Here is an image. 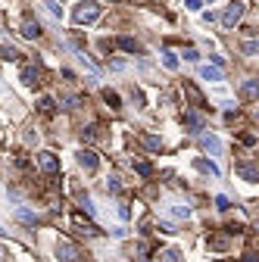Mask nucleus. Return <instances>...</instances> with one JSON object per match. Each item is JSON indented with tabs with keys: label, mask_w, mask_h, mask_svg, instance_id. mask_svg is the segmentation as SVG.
Returning <instances> with one entry per match:
<instances>
[{
	"label": "nucleus",
	"mask_w": 259,
	"mask_h": 262,
	"mask_svg": "<svg viewBox=\"0 0 259 262\" xmlns=\"http://www.w3.org/2000/svg\"><path fill=\"white\" fill-rule=\"evenodd\" d=\"M241 144L244 147H253L256 144V134H241Z\"/></svg>",
	"instance_id": "34"
},
{
	"label": "nucleus",
	"mask_w": 259,
	"mask_h": 262,
	"mask_svg": "<svg viewBox=\"0 0 259 262\" xmlns=\"http://www.w3.org/2000/svg\"><path fill=\"white\" fill-rule=\"evenodd\" d=\"M184 94H187V100H191V106H197V110H206V100H203V94L197 91L194 81H184Z\"/></svg>",
	"instance_id": "4"
},
{
	"label": "nucleus",
	"mask_w": 259,
	"mask_h": 262,
	"mask_svg": "<svg viewBox=\"0 0 259 262\" xmlns=\"http://www.w3.org/2000/svg\"><path fill=\"white\" fill-rule=\"evenodd\" d=\"M194 165H197V169L203 172V175H213V178H219V165H216L213 159H203V156H200V159H194Z\"/></svg>",
	"instance_id": "10"
},
{
	"label": "nucleus",
	"mask_w": 259,
	"mask_h": 262,
	"mask_svg": "<svg viewBox=\"0 0 259 262\" xmlns=\"http://www.w3.org/2000/svg\"><path fill=\"white\" fill-rule=\"evenodd\" d=\"M100 13H103V6L97 3V0H81V3L75 6L72 19H75V25H91L94 19H100Z\"/></svg>",
	"instance_id": "1"
},
{
	"label": "nucleus",
	"mask_w": 259,
	"mask_h": 262,
	"mask_svg": "<svg viewBox=\"0 0 259 262\" xmlns=\"http://www.w3.org/2000/svg\"><path fill=\"white\" fill-rule=\"evenodd\" d=\"M103 100H107V103L113 106V110H119V106H122V100H119V94H113V91H103Z\"/></svg>",
	"instance_id": "23"
},
{
	"label": "nucleus",
	"mask_w": 259,
	"mask_h": 262,
	"mask_svg": "<svg viewBox=\"0 0 259 262\" xmlns=\"http://www.w3.org/2000/svg\"><path fill=\"white\" fill-rule=\"evenodd\" d=\"M78 103H81V97H78V94H66V97L60 100V106H63V110H75Z\"/></svg>",
	"instance_id": "20"
},
{
	"label": "nucleus",
	"mask_w": 259,
	"mask_h": 262,
	"mask_svg": "<svg viewBox=\"0 0 259 262\" xmlns=\"http://www.w3.org/2000/svg\"><path fill=\"white\" fill-rule=\"evenodd\" d=\"M128 216H131V212H128V206H125V203H119V219H128Z\"/></svg>",
	"instance_id": "39"
},
{
	"label": "nucleus",
	"mask_w": 259,
	"mask_h": 262,
	"mask_svg": "<svg viewBox=\"0 0 259 262\" xmlns=\"http://www.w3.org/2000/svg\"><path fill=\"white\" fill-rule=\"evenodd\" d=\"M244 9H247V3H244V0H234V3H228V9L222 13V25H225V28H234V25L241 22Z\"/></svg>",
	"instance_id": "2"
},
{
	"label": "nucleus",
	"mask_w": 259,
	"mask_h": 262,
	"mask_svg": "<svg viewBox=\"0 0 259 262\" xmlns=\"http://www.w3.org/2000/svg\"><path fill=\"white\" fill-rule=\"evenodd\" d=\"M184 6L191 9V13H200V9H203V0H184Z\"/></svg>",
	"instance_id": "30"
},
{
	"label": "nucleus",
	"mask_w": 259,
	"mask_h": 262,
	"mask_svg": "<svg viewBox=\"0 0 259 262\" xmlns=\"http://www.w3.org/2000/svg\"><path fill=\"white\" fill-rule=\"evenodd\" d=\"M241 91H244V97H247V100H253V97H256V94H259V85H256V81H253V78H247Z\"/></svg>",
	"instance_id": "17"
},
{
	"label": "nucleus",
	"mask_w": 259,
	"mask_h": 262,
	"mask_svg": "<svg viewBox=\"0 0 259 262\" xmlns=\"http://www.w3.org/2000/svg\"><path fill=\"white\" fill-rule=\"evenodd\" d=\"M184 125L194 131V134H200L203 131V116H200L197 110H184Z\"/></svg>",
	"instance_id": "7"
},
{
	"label": "nucleus",
	"mask_w": 259,
	"mask_h": 262,
	"mask_svg": "<svg viewBox=\"0 0 259 262\" xmlns=\"http://www.w3.org/2000/svg\"><path fill=\"white\" fill-rule=\"evenodd\" d=\"M131 97H134L137 106H144V94H140V91H131Z\"/></svg>",
	"instance_id": "38"
},
{
	"label": "nucleus",
	"mask_w": 259,
	"mask_h": 262,
	"mask_svg": "<svg viewBox=\"0 0 259 262\" xmlns=\"http://www.w3.org/2000/svg\"><path fill=\"white\" fill-rule=\"evenodd\" d=\"M78 203H81V209H85L88 216H94V203H91V197H88V194H81V197H78Z\"/></svg>",
	"instance_id": "29"
},
{
	"label": "nucleus",
	"mask_w": 259,
	"mask_h": 262,
	"mask_svg": "<svg viewBox=\"0 0 259 262\" xmlns=\"http://www.w3.org/2000/svg\"><path fill=\"white\" fill-rule=\"evenodd\" d=\"M216 206H219L222 212H225V209H231V200H228V197H222V194H219V197H216Z\"/></svg>",
	"instance_id": "31"
},
{
	"label": "nucleus",
	"mask_w": 259,
	"mask_h": 262,
	"mask_svg": "<svg viewBox=\"0 0 259 262\" xmlns=\"http://www.w3.org/2000/svg\"><path fill=\"white\" fill-rule=\"evenodd\" d=\"M244 262H259V256H256V253H247V256H244Z\"/></svg>",
	"instance_id": "40"
},
{
	"label": "nucleus",
	"mask_w": 259,
	"mask_h": 262,
	"mask_svg": "<svg viewBox=\"0 0 259 262\" xmlns=\"http://www.w3.org/2000/svg\"><path fill=\"white\" fill-rule=\"evenodd\" d=\"M75 225H78V228H85L81 234H97V225H94V222H85L81 216H75Z\"/></svg>",
	"instance_id": "21"
},
{
	"label": "nucleus",
	"mask_w": 259,
	"mask_h": 262,
	"mask_svg": "<svg viewBox=\"0 0 259 262\" xmlns=\"http://www.w3.org/2000/svg\"><path fill=\"white\" fill-rule=\"evenodd\" d=\"M159 231H162V234H175V225H169V222H159Z\"/></svg>",
	"instance_id": "36"
},
{
	"label": "nucleus",
	"mask_w": 259,
	"mask_h": 262,
	"mask_svg": "<svg viewBox=\"0 0 259 262\" xmlns=\"http://www.w3.org/2000/svg\"><path fill=\"white\" fill-rule=\"evenodd\" d=\"M169 212L175 219H187L191 216V206H181V203H169Z\"/></svg>",
	"instance_id": "18"
},
{
	"label": "nucleus",
	"mask_w": 259,
	"mask_h": 262,
	"mask_svg": "<svg viewBox=\"0 0 259 262\" xmlns=\"http://www.w3.org/2000/svg\"><path fill=\"white\" fill-rule=\"evenodd\" d=\"M119 190H122L119 178H116V175H110V178H107V194H119Z\"/></svg>",
	"instance_id": "24"
},
{
	"label": "nucleus",
	"mask_w": 259,
	"mask_h": 262,
	"mask_svg": "<svg viewBox=\"0 0 259 262\" xmlns=\"http://www.w3.org/2000/svg\"><path fill=\"white\" fill-rule=\"evenodd\" d=\"M97 153H94V150H78V165H81V169H85V172H94V169H97Z\"/></svg>",
	"instance_id": "6"
},
{
	"label": "nucleus",
	"mask_w": 259,
	"mask_h": 262,
	"mask_svg": "<svg viewBox=\"0 0 259 262\" xmlns=\"http://www.w3.org/2000/svg\"><path fill=\"white\" fill-rule=\"evenodd\" d=\"M156 262H184V256L175 247H169V250H159L156 253Z\"/></svg>",
	"instance_id": "11"
},
{
	"label": "nucleus",
	"mask_w": 259,
	"mask_h": 262,
	"mask_svg": "<svg viewBox=\"0 0 259 262\" xmlns=\"http://www.w3.org/2000/svg\"><path fill=\"white\" fill-rule=\"evenodd\" d=\"M256 50H259V44H256V41H247V44H244V53H247V56H253Z\"/></svg>",
	"instance_id": "33"
},
{
	"label": "nucleus",
	"mask_w": 259,
	"mask_h": 262,
	"mask_svg": "<svg viewBox=\"0 0 259 262\" xmlns=\"http://www.w3.org/2000/svg\"><path fill=\"white\" fill-rule=\"evenodd\" d=\"M44 9H47V13H50L53 19H63V6L56 3V0H44Z\"/></svg>",
	"instance_id": "19"
},
{
	"label": "nucleus",
	"mask_w": 259,
	"mask_h": 262,
	"mask_svg": "<svg viewBox=\"0 0 259 262\" xmlns=\"http://www.w3.org/2000/svg\"><path fill=\"white\" fill-rule=\"evenodd\" d=\"M144 147H147V150H159V147H162V140H159V137H153V134H144Z\"/></svg>",
	"instance_id": "26"
},
{
	"label": "nucleus",
	"mask_w": 259,
	"mask_h": 262,
	"mask_svg": "<svg viewBox=\"0 0 259 262\" xmlns=\"http://www.w3.org/2000/svg\"><path fill=\"white\" fill-rule=\"evenodd\" d=\"M38 162H41V169H44L47 175H56V172H60V162H56V156H53V153H41V156H38Z\"/></svg>",
	"instance_id": "8"
},
{
	"label": "nucleus",
	"mask_w": 259,
	"mask_h": 262,
	"mask_svg": "<svg viewBox=\"0 0 259 262\" xmlns=\"http://www.w3.org/2000/svg\"><path fill=\"white\" fill-rule=\"evenodd\" d=\"M110 234H113V237H125V234H128V231H125V228H122V225H116V228H113V231H110Z\"/></svg>",
	"instance_id": "37"
},
{
	"label": "nucleus",
	"mask_w": 259,
	"mask_h": 262,
	"mask_svg": "<svg viewBox=\"0 0 259 262\" xmlns=\"http://www.w3.org/2000/svg\"><path fill=\"white\" fill-rule=\"evenodd\" d=\"M184 59H187V63H197V59H200V53L194 50V47H187V50H184Z\"/></svg>",
	"instance_id": "32"
},
{
	"label": "nucleus",
	"mask_w": 259,
	"mask_h": 262,
	"mask_svg": "<svg viewBox=\"0 0 259 262\" xmlns=\"http://www.w3.org/2000/svg\"><path fill=\"white\" fill-rule=\"evenodd\" d=\"M119 47H122L125 53H137V50H140L137 41H134V38H128V34H122V38H119Z\"/></svg>",
	"instance_id": "16"
},
{
	"label": "nucleus",
	"mask_w": 259,
	"mask_h": 262,
	"mask_svg": "<svg viewBox=\"0 0 259 262\" xmlns=\"http://www.w3.org/2000/svg\"><path fill=\"white\" fill-rule=\"evenodd\" d=\"M38 106H41V113H53V110H56V100H53V97H41Z\"/></svg>",
	"instance_id": "25"
},
{
	"label": "nucleus",
	"mask_w": 259,
	"mask_h": 262,
	"mask_svg": "<svg viewBox=\"0 0 259 262\" xmlns=\"http://www.w3.org/2000/svg\"><path fill=\"white\" fill-rule=\"evenodd\" d=\"M131 169H134L137 175H150V172H153V165H150V162H131Z\"/></svg>",
	"instance_id": "28"
},
{
	"label": "nucleus",
	"mask_w": 259,
	"mask_h": 262,
	"mask_svg": "<svg viewBox=\"0 0 259 262\" xmlns=\"http://www.w3.org/2000/svg\"><path fill=\"white\" fill-rule=\"evenodd\" d=\"M22 85H38V69H34V66H25V69H22Z\"/></svg>",
	"instance_id": "14"
},
{
	"label": "nucleus",
	"mask_w": 259,
	"mask_h": 262,
	"mask_svg": "<svg viewBox=\"0 0 259 262\" xmlns=\"http://www.w3.org/2000/svg\"><path fill=\"white\" fill-rule=\"evenodd\" d=\"M22 34H25V38H31V41H34V38H41V34H44V31H41V22L25 19V22H22Z\"/></svg>",
	"instance_id": "9"
},
{
	"label": "nucleus",
	"mask_w": 259,
	"mask_h": 262,
	"mask_svg": "<svg viewBox=\"0 0 259 262\" xmlns=\"http://www.w3.org/2000/svg\"><path fill=\"white\" fill-rule=\"evenodd\" d=\"M241 175H244V181H256V169H253V165H241Z\"/></svg>",
	"instance_id": "27"
},
{
	"label": "nucleus",
	"mask_w": 259,
	"mask_h": 262,
	"mask_svg": "<svg viewBox=\"0 0 259 262\" xmlns=\"http://www.w3.org/2000/svg\"><path fill=\"white\" fill-rule=\"evenodd\" d=\"M78 256H81V253L75 250V244H69V241L56 244V259H60V262H81Z\"/></svg>",
	"instance_id": "3"
},
{
	"label": "nucleus",
	"mask_w": 259,
	"mask_h": 262,
	"mask_svg": "<svg viewBox=\"0 0 259 262\" xmlns=\"http://www.w3.org/2000/svg\"><path fill=\"white\" fill-rule=\"evenodd\" d=\"M200 78H206V81H222L225 75H222L219 66H200Z\"/></svg>",
	"instance_id": "12"
},
{
	"label": "nucleus",
	"mask_w": 259,
	"mask_h": 262,
	"mask_svg": "<svg viewBox=\"0 0 259 262\" xmlns=\"http://www.w3.org/2000/svg\"><path fill=\"white\" fill-rule=\"evenodd\" d=\"M16 219H19L22 225H38V212H31V209H25V206H19V209H16Z\"/></svg>",
	"instance_id": "13"
},
{
	"label": "nucleus",
	"mask_w": 259,
	"mask_h": 262,
	"mask_svg": "<svg viewBox=\"0 0 259 262\" xmlns=\"http://www.w3.org/2000/svg\"><path fill=\"white\" fill-rule=\"evenodd\" d=\"M81 137H88V140H91V137H97V128H94V125H88L85 131H81Z\"/></svg>",
	"instance_id": "35"
},
{
	"label": "nucleus",
	"mask_w": 259,
	"mask_h": 262,
	"mask_svg": "<svg viewBox=\"0 0 259 262\" xmlns=\"http://www.w3.org/2000/svg\"><path fill=\"white\" fill-rule=\"evenodd\" d=\"M162 66H166L169 72H175V69H178V53H172V50H162Z\"/></svg>",
	"instance_id": "15"
},
{
	"label": "nucleus",
	"mask_w": 259,
	"mask_h": 262,
	"mask_svg": "<svg viewBox=\"0 0 259 262\" xmlns=\"http://www.w3.org/2000/svg\"><path fill=\"white\" fill-rule=\"evenodd\" d=\"M0 234H3V228H0Z\"/></svg>",
	"instance_id": "41"
},
{
	"label": "nucleus",
	"mask_w": 259,
	"mask_h": 262,
	"mask_svg": "<svg viewBox=\"0 0 259 262\" xmlns=\"http://www.w3.org/2000/svg\"><path fill=\"white\" fill-rule=\"evenodd\" d=\"M0 59H6V63H13V59H19V53H16V47H0Z\"/></svg>",
	"instance_id": "22"
},
{
	"label": "nucleus",
	"mask_w": 259,
	"mask_h": 262,
	"mask_svg": "<svg viewBox=\"0 0 259 262\" xmlns=\"http://www.w3.org/2000/svg\"><path fill=\"white\" fill-rule=\"evenodd\" d=\"M200 147H203L206 153H213V156H219V153H222V140L216 134H203V131H200Z\"/></svg>",
	"instance_id": "5"
}]
</instances>
